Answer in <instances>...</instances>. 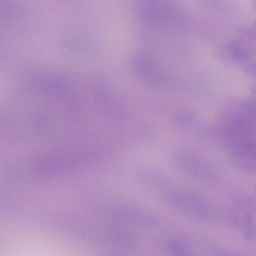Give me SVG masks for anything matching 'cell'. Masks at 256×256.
Listing matches in <instances>:
<instances>
[{"mask_svg":"<svg viewBox=\"0 0 256 256\" xmlns=\"http://www.w3.org/2000/svg\"><path fill=\"white\" fill-rule=\"evenodd\" d=\"M253 8L256 10V0H254V2H253Z\"/></svg>","mask_w":256,"mask_h":256,"instance_id":"cell-7","label":"cell"},{"mask_svg":"<svg viewBox=\"0 0 256 256\" xmlns=\"http://www.w3.org/2000/svg\"><path fill=\"white\" fill-rule=\"evenodd\" d=\"M244 34L250 40L256 41V28L246 30L244 31Z\"/></svg>","mask_w":256,"mask_h":256,"instance_id":"cell-4","label":"cell"},{"mask_svg":"<svg viewBox=\"0 0 256 256\" xmlns=\"http://www.w3.org/2000/svg\"><path fill=\"white\" fill-rule=\"evenodd\" d=\"M248 72L250 74H253V76H256V64H251L248 66Z\"/></svg>","mask_w":256,"mask_h":256,"instance_id":"cell-5","label":"cell"},{"mask_svg":"<svg viewBox=\"0 0 256 256\" xmlns=\"http://www.w3.org/2000/svg\"><path fill=\"white\" fill-rule=\"evenodd\" d=\"M251 95L252 96L256 98V86H252L251 89Z\"/></svg>","mask_w":256,"mask_h":256,"instance_id":"cell-6","label":"cell"},{"mask_svg":"<svg viewBox=\"0 0 256 256\" xmlns=\"http://www.w3.org/2000/svg\"><path fill=\"white\" fill-rule=\"evenodd\" d=\"M169 252L174 256H188L191 254L190 247L182 241H174L169 245Z\"/></svg>","mask_w":256,"mask_h":256,"instance_id":"cell-3","label":"cell"},{"mask_svg":"<svg viewBox=\"0 0 256 256\" xmlns=\"http://www.w3.org/2000/svg\"><path fill=\"white\" fill-rule=\"evenodd\" d=\"M229 55L238 62H248L254 58V48L251 44L242 40H236L228 46Z\"/></svg>","mask_w":256,"mask_h":256,"instance_id":"cell-2","label":"cell"},{"mask_svg":"<svg viewBox=\"0 0 256 256\" xmlns=\"http://www.w3.org/2000/svg\"><path fill=\"white\" fill-rule=\"evenodd\" d=\"M254 28H256V20L254 22Z\"/></svg>","mask_w":256,"mask_h":256,"instance_id":"cell-8","label":"cell"},{"mask_svg":"<svg viewBox=\"0 0 256 256\" xmlns=\"http://www.w3.org/2000/svg\"><path fill=\"white\" fill-rule=\"evenodd\" d=\"M230 146L235 164L242 170L256 173V139L254 137L230 140Z\"/></svg>","mask_w":256,"mask_h":256,"instance_id":"cell-1","label":"cell"}]
</instances>
